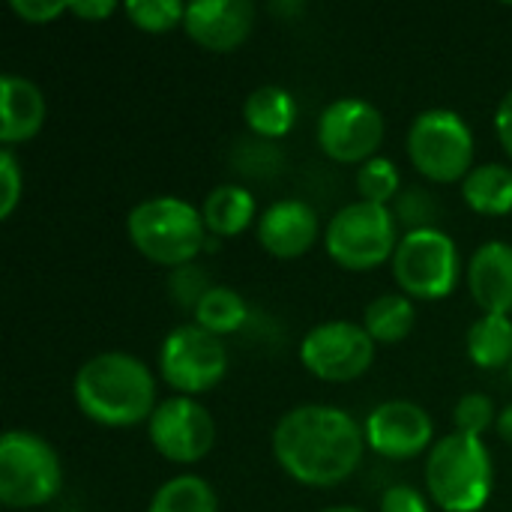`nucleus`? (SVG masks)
<instances>
[{"instance_id":"12","label":"nucleus","mask_w":512,"mask_h":512,"mask_svg":"<svg viewBox=\"0 0 512 512\" xmlns=\"http://www.w3.org/2000/svg\"><path fill=\"white\" fill-rule=\"evenodd\" d=\"M153 450L174 465H195L216 447V420L192 396L162 399L147 420Z\"/></svg>"},{"instance_id":"1","label":"nucleus","mask_w":512,"mask_h":512,"mask_svg":"<svg viewBox=\"0 0 512 512\" xmlns=\"http://www.w3.org/2000/svg\"><path fill=\"white\" fill-rule=\"evenodd\" d=\"M273 456L300 486L333 489L357 474L366 456V432L345 408L297 405L273 429Z\"/></svg>"},{"instance_id":"23","label":"nucleus","mask_w":512,"mask_h":512,"mask_svg":"<svg viewBox=\"0 0 512 512\" xmlns=\"http://www.w3.org/2000/svg\"><path fill=\"white\" fill-rule=\"evenodd\" d=\"M147 512H219V498L204 477L180 474L153 492Z\"/></svg>"},{"instance_id":"31","label":"nucleus","mask_w":512,"mask_h":512,"mask_svg":"<svg viewBox=\"0 0 512 512\" xmlns=\"http://www.w3.org/2000/svg\"><path fill=\"white\" fill-rule=\"evenodd\" d=\"M381 512H429V501L423 492H417L414 486H390L381 495Z\"/></svg>"},{"instance_id":"28","label":"nucleus","mask_w":512,"mask_h":512,"mask_svg":"<svg viewBox=\"0 0 512 512\" xmlns=\"http://www.w3.org/2000/svg\"><path fill=\"white\" fill-rule=\"evenodd\" d=\"M396 219L408 228V231H420V228H438V201L426 192V189H405L396 198Z\"/></svg>"},{"instance_id":"7","label":"nucleus","mask_w":512,"mask_h":512,"mask_svg":"<svg viewBox=\"0 0 512 512\" xmlns=\"http://www.w3.org/2000/svg\"><path fill=\"white\" fill-rule=\"evenodd\" d=\"M411 165L432 183H456L474 171V132L459 111L429 108L408 126Z\"/></svg>"},{"instance_id":"34","label":"nucleus","mask_w":512,"mask_h":512,"mask_svg":"<svg viewBox=\"0 0 512 512\" xmlns=\"http://www.w3.org/2000/svg\"><path fill=\"white\" fill-rule=\"evenodd\" d=\"M495 432H498V438H501V441L512 444V405H507V408H504V411L498 414Z\"/></svg>"},{"instance_id":"5","label":"nucleus","mask_w":512,"mask_h":512,"mask_svg":"<svg viewBox=\"0 0 512 512\" xmlns=\"http://www.w3.org/2000/svg\"><path fill=\"white\" fill-rule=\"evenodd\" d=\"M399 219L387 204L351 201L324 228V249L342 267L354 273L378 270L393 261L399 246Z\"/></svg>"},{"instance_id":"32","label":"nucleus","mask_w":512,"mask_h":512,"mask_svg":"<svg viewBox=\"0 0 512 512\" xmlns=\"http://www.w3.org/2000/svg\"><path fill=\"white\" fill-rule=\"evenodd\" d=\"M495 132H498L501 147L507 150V156L512 159V90L495 108Z\"/></svg>"},{"instance_id":"26","label":"nucleus","mask_w":512,"mask_h":512,"mask_svg":"<svg viewBox=\"0 0 512 512\" xmlns=\"http://www.w3.org/2000/svg\"><path fill=\"white\" fill-rule=\"evenodd\" d=\"M186 6L180 0H129L123 9L129 15V21L144 30V33H168L174 27H183L186 18Z\"/></svg>"},{"instance_id":"30","label":"nucleus","mask_w":512,"mask_h":512,"mask_svg":"<svg viewBox=\"0 0 512 512\" xmlns=\"http://www.w3.org/2000/svg\"><path fill=\"white\" fill-rule=\"evenodd\" d=\"M9 9L27 24H51L54 18L69 12V3L66 0H12Z\"/></svg>"},{"instance_id":"8","label":"nucleus","mask_w":512,"mask_h":512,"mask_svg":"<svg viewBox=\"0 0 512 512\" xmlns=\"http://www.w3.org/2000/svg\"><path fill=\"white\" fill-rule=\"evenodd\" d=\"M390 264L396 285L411 300H444L462 276L459 246L441 228L405 231Z\"/></svg>"},{"instance_id":"29","label":"nucleus","mask_w":512,"mask_h":512,"mask_svg":"<svg viewBox=\"0 0 512 512\" xmlns=\"http://www.w3.org/2000/svg\"><path fill=\"white\" fill-rule=\"evenodd\" d=\"M24 174L18 168V159L9 147L0 150V219H9L21 201Z\"/></svg>"},{"instance_id":"35","label":"nucleus","mask_w":512,"mask_h":512,"mask_svg":"<svg viewBox=\"0 0 512 512\" xmlns=\"http://www.w3.org/2000/svg\"><path fill=\"white\" fill-rule=\"evenodd\" d=\"M321 512H366V510H360V507H327V510H321Z\"/></svg>"},{"instance_id":"17","label":"nucleus","mask_w":512,"mask_h":512,"mask_svg":"<svg viewBox=\"0 0 512 512\" xmlns=\"http://www.w3.org/2000/svg\"><path fill=\"white\" fill-rule=\"evenodd\" d=\"M45 114V96L33 81L9 72L0 78V141L6 147L30 141L42 129Z\"/></svg>"},{"instance_id":"27","label":"nucleus","mask_w":512,"mask_h":512,"mask_svg":"<svg viewBox=\"0 0 512 512\" xmlns=\"http://www.w3.org/2000/svg\"><path fill=\"white\" fill-rule=\"evenodd\" d=\"M453 423H456V432L483 438L498 423L495 402L486 393H465L453 408Z\"/></svg>"},{"instance_id":"9","label":"nucleus","mask_w":512,"mask_h":512,"mask_svg":"<svg viewBox=\"0 0 512 512\" xmlns=\"http://www.w3.org/2000/svg\"><path fill=\"white\" fill-rule=\"evenodd\" d=\"M228 372L225 342L204 327L180 324L174 327L159 348V375L177 396H201L222 384Z\"/></svg>"},{"instance_id":"18","label":"nucleus","mask_w":512,"mask_h":512,"mask_svg":"<svg viewBox=\"0 0 512 512\" xmlns=\"http://www.w3.org/2000/svg\"><path fill=\"white\" fill-rule=\"evenodd\" d=\"M243 120L261 141L285 138L297 123V102L279 84L255 87L243 102Z\"/></svg>"},{"instance_id":"21","label":"nucleus","mask_w":512,"mask_h":512,"mask_svg":"<svg viewBox=\"0 0 512 512\" xmlns=\"http://www.w3.org/2000/svg\"><path fill=\"white\" fill-rule=\"evenodd\" d=\"M468 357L477 369L498 372L512 363V318L507 315H480L468 327Z\"/></svg>"},{"instance_id":"11","label":"nucleus","mask_w":512,"mask_h":512,"mask_svg":"<svg viewBox=\"0 0 512 512\" xmlns=\"http://www.w3.org/2000/svg\"><path fill=\"white\" fill-rule=\"evenodd\" d=\"M384 114L360 96H342L318 114L315 138L324 156L342 165H363L375 159L384 141Z\"/></svg>"},{"instance_id":"2","label":"nucleus","mask_w":512,"mask_h":512,"mask_svg":"<svg viewBox=\"0 0 512 512\" xmlns=\"http://www.w3.org/2000/svg\"><path fill=\"white\" fill-rule=\"evenodd\" d=\"M81 414L108 429L147 423L156 411V378L144 360L126 351H105L84 360L72 381Z\"/></svg>"},{"instance_id":"33","label":"nucleus","mask_w":512,"mask_h":512,"mask_svg":"<svg viewBox=\"0 0 512 512\" xmlns=\"http://www.w3.org/2000/svg\"><path fill=\"white\" fill-rule=\"evenodd\" d=\"M69 12L87 21H102L117 12V3L111 0H69Z\"/></svg>"},{"instance_id":"14","label":"nucleus","mask_w":512,"mask_h":512,"mask_svg":"<svg viewBox=\"0 0 512 512\" xmlns=\"http://www.w3.org/2000/svg\"><path fill=\"white\" fill-rule=\"evenodd\" d=\"M255 24V6L249 0H198L186 6L183 30L204 51L228 54L240 48Z\"/></svg>"},{"instance_id":"25","label":"nucleus","mask_w":512,"mask_h":512,"mask_svg":"<svg viewBox=\"0 0 512 512\" xmlns=\"http://www.w3.org/2000/svg\"><path fill=\"white\" fill-rule=\"evenodd\" d=\"M357 192H360V201H372V204H390L393 198H399L402 174L396 162L387 156H375L363 162L357 168Z\"/></svg>"},{"instance_id":"15","label":"nucleus","mask_w":512,"mask_h":512,"mask_svg":"<svg viewBox=\"0 0 512 512\" xmlns=\"http://www.w3.org/2000/svg\"><path fill=\"white\" fill-rule=\"evenodd\" d=\"M318 240V213L300 198L273 201L258 216V243L273 258H303Z\"/></svg>"},{"instance_id":"36","label":"nucleus","mask_w":512,"mask_h":512,"mask_svg":"<svg viewBox=\"0 0 512 512\" xmlns=\"http://www.w3.org/2000/svg\"><path fill=\"white\" fill-rule=\"evenodd\" d=\"M507 378H510V384H512V363L507 366Z\"/></svg>"},{"instance_id":"10","label":"nucleus","mask_w":512,"mask_h":512,"mask_svg":"<svg viewBox=\"0 0 512 512\" xmlns=\"http://www.w3.org/2000/svg\"><path fill=\"white\" fill-rule=\"evenodd\" d=\"M375 339L357 321H324L300 342V363L309 375L327 384H348L375 363Z\"/></svg>"},{"instance_id":"24","label":"nucleus","mask_w":512,"mask_h":512,"mask_svg":"<svg viewBox=\"0 0 512 512\" xmlns=\"http://www.w3.org/2000/svg\"><path fill=\"white\" fill-rule=\"evenodd\" d=\"M246 315H249L246 300L228 285H213L195 306V324L219 339L237 333L243 327Z\"/></svg>"},{"instance_id":"22","label":"nucleus","mask_w":512,"mask_h":512,"mask_svg":"<svg viewBox=\"0 0 512 512\" xmlns=\"http://www.w3.org/2000/svg\"><path fill=\"white\" fill-rule=\"evenodd\" d=\"M414 318H417V309H414L411 297L381 294L366 306L363 327L375 339V345H396V342L408 339V333L414 330Z\"/></svg>"},{"instance_id":"6","label":"nucleus","mask_w":512,"mask_h":512,"mask_svg":"<svg viewBox=\"0 0 512 512\" xmlns=\"http://www.w3.org/2000/svg\"><path fill=\"white\" fill-rule=\"evenodd\" d=\"M63 465L57 450L36 432L9 429L0 438V501L9 510H36L57 498Z\"/></svg>"},{"instance_id":"16","label":"nucleus","mask_w":512,"mask_h":512,"mask_svg":"<svg viewBox=\"0 0 512 512\" xmlns=\"http://www.w3.org/2000/svg\"><path fill=\"white\" fill-rule=\"evenodd\" d=\"M468 288L483 315L512 312V246L504 240L483 243L468 261Z\"/></svg>"},{"instance_id":"13","label":"nucleus","mask_w":512,"mask_h":512,"mask_svg":"<svg viewBox=\"0 0 512 512\" xmlns=\"http://www.w3.org/2000/svg\"><path fill=\"white\" fill-rule=\"evenodd\" d=\"M366 447L384 459L405 462L435 447V423L429 411L411 399H387L375 405L363 423Z\"/></svg>"},{"instance_id":"20","label":"nucleus","mask_w":512,"mask_h":512,"mask_svg":"<svg viewBox=\"0 0 512 512\" xmlns=\"http://www.w3.org/2000/svg\"><path fill=\"white\" fill-rule=\"evenodd\" d=\"M462 198L480 216H507L512 213V168L501 162L474 165L462 180Z\"/></svg>"},{"instance_id":"19","label":"nucleus","mask_w":512,"mask_h":512,"mask_svg":"<svg viewBox=\"0 0 512 512\" xmlns=\"http://www.w3.org/2000/svg\"><path fill=\"white\" fill-rule=\"evenodd\" d=\"M201 216H204V225H207L210 234L237 237L240 231H246L258 219V201L246 186L222 183L204 198Z\"/></svg>"},{"instance_id":"3","label":"nucleus","mask_w":512,"mask_h":512,"mask_svg":"<svg viewBox=\"0 0 512 512\" xmlns=\"http://www.w3.org/2000/svg\"><path fill=\"white\" fill-rule=\"evenodd\" d=\"M495 486V462L483 438L450 432L426 453V489L438 510L480 512Z\"/></svg>"},{"instance_id":"4","label":"nucleus","mask_w":512,"mask_h":512,"mask_svg":"<svg viewBox=\"0 0 512 512\" xmlns=\"http://www.w3.org/2000/svg\"><path fill=\"white\" fill-rule=\"evenodd\" d=\"M126 234L138 255L162 267H189L207 246L201 210L177 195H156L135 204L126 216Z\"/></svg>"}]
</instances>
